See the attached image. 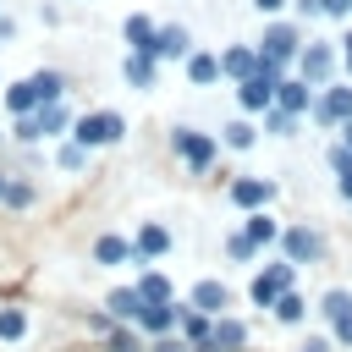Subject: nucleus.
<instances>
[{
    "mask_svg": "<svg viewBox=\"0 0 352 352\" xmlns=\"http://www.w3.org/2000/svg\"><path fill=\"white\" fill-rule=\"evenodd\" d=\"M209 341H214L220 352H242V346H248V324H242L236 314H220V319H214V336H209Z\"/></svg>",
    "mask_w": 352,
    "mask_h": 352,
    "instance_id": "obj_21",
    "label": "nucleus"
},
{
    "mask_svg": "<svg viewBox=\"0 0 352 352\" xmlns=\"http://www.w3.org/2000/svg\"><path fill=\"white\" fill-rule=\"evenodd\" d=\"M341 143H346V148H352V121H346V126H341Z\"/></svg>",
    "mask_w": 352,
    "mask_h": 352,
    "instance_id": "obj_47",
    "label": "nucleus"
},
{
    "mask_svg": "<svg viewBox=\"0 0 352 352\" xmlns=\"http://www.w3.org/2000/svg\"><path fill=\"white\" fill-rule=\"evenodd\" d=\"M352 308V292H341V286H330L324 297H319V319H341Z\"/></svg>",
    "mask_w": 352,
    "mask_h": 352,
    "instance_id": "obj_31",
    "label": "nucleus"
},
{
    "mask_svg": "<svg viewBox=\"0 0 352 352\" xmlns=\"http://www.w3.org/2000/svg\"><path fill=\"white\" fill-rule=\"evenodd\" d=\"M324 16H352V0H319Z\"/></svg>",
    "mask_w": 352,
    "mask_h": 352,
    "instance_id": "obj_40",
    "label": "nucleus"
},
{
    "mask_svg": "<svg viewBox=\"0 0 352 352\" xmlns=\"http://www.w3.org/2000/svg\"><path fill=\"white\" fill-rule=\"evenodd\" d=\"M292 286H297V264L275 258V264H264V270L248 280V297H253V308H275V297L292 292Z\"/></svg>",
    "mask_w": 352,
    "mask_h": 352,
    "instance_id": "obj_2",
    "label": "nucleus"
},
{
    "mask_svg": "<svg viewBox=\"0 0 352 352\" xmlns=\"http://www.w3.org/2000/svg\"><path fill=\"white\" fill-rule=\"evenodd\" d=\"M336 192H341V198H346V204H352V165H346V170H341V176H336Z\"/></svg>",
    "mask_w": 352,
    "mask_h": 352,
    "instance_id": "obj_41",
    "label": "nucleus"
},
{
    "mask_svg": "<svg viewBox=\"0 0 352 352\" xmlns=\"http://www.w3.org/2000/svg\"><path fill=\"white\" fill-rule=\"evenodd\" d=\"M121 33H126V50H143V55H154V33H160V28H154L143 11H132V16L121 22Z\"/></svg>",
    "mask_w": 352,
    "mask_h": 352,
    "instance_id": "obj_22",
    "label": "nucleus"
},
{
    "mask_svg": "<svg viewBox=\"0 0 352 352\" xmlns=\"http://www.w3.org/2000/svg\"><path fill=\"white\" fill-rule=\"evenodd\" d=\"M0 204H6V209H28V204H33V187H28V182H6V198H0Z\"/></svg>",
    "mask_w": 352,
    "mask_h": 352,
    "instance_id": "obj_34",
    "label": "nucleus"
},
{
    "mask_svg": "<svg viewBox=\"0 0 352 352\" xmlns=\"http://www.w3.org/2000/svg\"><path fill=\"white\" fill-rule=\"evenodd\" d=\"M187 82H198V88L220 82V55H209V50H192V55H187Z\"/></svg>",
    "mask_w": 352,
    "mask_h": 352,
    "instance_id": "obj_23",
    "label": "nucleus"
},
{
    "mask_svg": "<svg viewBox=\"0 0 352 352\" xmlns=\"http://www.w3.org/2000/svg\"><path fill=\"white\" fill-rule=\"evenodd\" d=\"M314 99H319V88H308L302 77H280L275 82V110H292V116H314Z\"/></svg>",
    "mask_w": 352,
    "mask_h": 352,
    "instance_id": "obj_12",
    "label": "nucleus"
},
{
    "mask_svg": "<svg viewBox=\"0 0 352 352\" xmlns=\"http://www.w3.org/2000/svg\"><path fill=\"white\" fill-rule=\"evenodd\" d=\"M176 319H182V302H143L138 330H143L148 341H160V336H176Z\"/></svg>",
    "mask_w": 352,
    "mask_h": 352,
    "instance_id": "obj_11",
    "label": "nucleus"
},
{
    "mask_svg": "<svg viewBox=\"0 0 352 352\" xmlns=\"http://www.w3.org/2000/svg\"><path fill=\"white\" fill-rule=\"evenodd\" d=\"M55 165H60V170H82V165H88V148H82V143H66V148L55 154Z\"/></svg>",
    "mask_w": 352,
    "mask_h": 352,
    "instance_id": "obj_33",
    "label": "nucleus"
},
{
    "mask_svg": "<svg viewBox=\"0 0 352 352\" xmlns=\"http://www.w3.org/2000/svg\"><path fill=\"white\" fill-rule=\"evenodd\" d=\"M33 116H38V138H55V132L72 121V110H66V104H38Z\"/></svg>",
    "mask_w": 352,
    "mask_h": 352,
    "instance_id": "obj_29",
    "label": "nucleus"
},
{
    "mask_svg": "<svg viewBox=\"0 0 352 352\" xmlns=\"http://www.w3.org/2000/svg\"><path fill=\"white\" fill-rule=\"evenodd\" d=\"M231 204L248 209V214H253V209H270V204H275V182H270V176H236V182H231Z\"/></svg>",
    "mask_w": 352,
    "mask_h": 352,
    "instance_id": "obj_9",
    "label": "nucleus"
},
{
    "mask_svg": "<svg viewBox=\"0 0 352 352\" xmlns=\"http://www.w3.org/2000/svg\"><path fill=\"white\" fill-rule=\"evenodd\" d=\"M88 330H94V336H110L116 319H110V314H88Z\"/></svg>",
    "mask_w": 352,
    "mask_h": 352,
    "instance_id": "obj_39",
    "label": "nucleus"
},
{
    "mask_svg": "<svg viewBox=\"0 0 352 352\" xmlns=\"http://www.w3.org/2000/svg\"><path fill=\"white\" fill-rule=\"evenodd\" d=\"M242 231H248V242H253V248H270V242H280V231H286V226H280L270 209H253Z\"/></svg>",
    "mask_w": 352,
    "mask_h": 352,
    "instance_id": "obj_18",
    "label": "nucleus"
},
{
    "mask_svg": "<svg viewBox=\"0 0 352 352\" xmlns=\"http://www.w3.org/2000/svg\"><path fill=\"white\" fill-rule=\"evenodd\" d=\"M280 6H286V0H253V11H264V16H275Z\"/></svg>",
    "mask_w": 352,
    "mask_h": 352,
    "instance_id": "obj_43",
    "label": "nucleus"
},
{
    "mask_svg": "<svg viewBox=\"0 0 352 352\" xmlns=\"http://www.w3.org/2000/svg\"><path fill=\"white\" fill-rule=\"evenodd\" d=\"M154 55H143V50H126V60H121V77H126V88H154Z\"/></svg>",
    "mask_w": 352,
    "mask_h": 352,
    "instance_id": "obj_17",
    "label": "nucleus"
},
{
    "mask_svg": "<svg viewBox=\"0 0 352 352\" xmlns=\"http://www.w3.org/2000/svg\"><path fill=\"white\" fill-rule=\"evenodd\" d=\"M253 72H258V50H253V44H231V50H220V77L248 82Z\"/></svg>",
    "mask_w": 352,
    "mask_h": 352,
    "instance_id": "obj_14",
    "label": "nucleus"
},
{
    "mask_svg": "<svg viewBox=\"0 0 352 352\" xmlns=\"http://www.w3.org/2000/svg\"><path fill=\"white\" fill-rule=\"evenodd\" d=\"M6 110H11V116H33V110H38V88H33V77H22V82L6 88Z\"/></svg>",
    "mask_w": 352,
    "mask_h": 352,
    "instance_id": "obj_24",
    "label": "nucleus"
},
{
    "mask_svg": "<svg viewBox=\"0 0 352 352\" xmlns=\"http://www.w3.org/2000/svg\"><path fill=\"white\" fill-rule=\"evenodd\" d=\"M104 314H110L116 324H138V314H143V297H138V286H116V292L104 297Z\"/></svg>",
    "mask_w": 352,
    "mask_h": 352,
    "instance_id": "obj_15",
    "label": "nucleus"
},
{
    "mask_svg": "<svg viewBox=\"0 0 352 352\" xmlns=\"http://www.w3.org/2000/svg\"><path fill=\"white\" fill-rule=\"evenodd\" d=\"M132 286H138V297H143V302H176V286H170V275H165V270H138V280H132Z\"/></svg>",
    "mask_w": 352,
    "mask_h": 352,
    "instance_id": "obj_16",
    "label": "nucleus"
},
{
    "mask_svg": "<svg viewBox=\"0 0 352 352\" xmlns=\"http://www.w3.org/2000/svg\"><path fill=\"white\" fill-rule=\"evenodd\" d=\"M192 352H220V346H214V341H198V346H192Z\"/></svg>",
    "mask_w": 352,
    "mask_h": 352,
    "instance_id": "obj_46",
    "label": "nucleus"
},
{
    "mask_svg": "<svg viewBox=\"0 0 352 352\" xmlns=\"http://www.w3.org/2000/svg\"><path fill=\"white\" fill-rule=\"evenodd\" d=\"M275 319H280V324H302V319H308V302H302V292H297V286L275 297Z\"/></svg>",
    "mask_w": 352,
    "mask_h": 352,
    "instance_id": "obj_26",
    "label": "nucleus"
},
{
    "mask_svg": "<svg viewBox=\"0 0 352 352\" xmlns=\"http://www.w3.org/2000/svg\"><path fill=\"white\" fill-rule=\"evenodd\" d=\"M28 336V308H0V341H22Z\"/></svg>",
    "mask_w": 352,
    "mask_h": 352,
    "instance_id": "obj_30",
    "label": "nucleus"
},
{
    "mask_svg": "<svg viewBox=\"0 0 352 352\" xmlns=\"http://www.w3.org/2000/svg\"><path fill=\"white\" fill-rule=\"evenodd\" d=\"M104 352H148V336H143L138 324H116V330L104 336Z\"/></svg>",
    "mask_w": 352,
    "mask_h": 352,
    "instance_id": "obj_25",
    "label": "nucleus"
},
{
    "mask_svg": "<svg viewBox=\"0 0 352 352\" xmlns=\"http://www.w3.org/2000/svg\"><path fill=\"white\" fill-rule=\"evenodd\" d=\"M297 352H330V341H324V336H314V341H308V346H297Z\"/></svg>",
    "mask_w": 352,
    "mask_h": 352,
    "instance_id": "obj_45",
    "label": "nucleus"
},
{
    "mask_svg": "<svg viewBox=\"0 0 352 352\" xmlns=\"http://www.w3.org/2000/svg\"><path fill=\"white\" fill-rule=\"evenodd\" d=\"M336 44H341V60H346V72H352V33H346V38H336Z\"/></svg>",
    "mask_w": 352,
    "mask_h": 352,
    "instance_id": "obj_44",
    "label": "nucleus"
},
{
    "mask_svg": "<svg viewBox=\"0 0 352 352\" xmlns=\"http://www.w3.org/2000/svg\"><path fill=\"white\" fill-rule=\"evenodd\" d=\"M176 336H182V341H187V346H198V341H209V336H214V319H209V314H198V308H187V302H182V319H176Z\"/></svg>",
    "mask_w": 352,
    "mask_h": 352,
    "instance_id": "obj_20",
    "label": "nucleus"
},
{
    "mask_svg": "<svg viewBox=\"0 0 352 352\" xmlns=\"http://www.w3.org/2000/svg\"><path fill=\"white\" fill-rule=\"evenodd\" d=\"M292 6H297V16H324V11H319V0H292Z\"/></svg>",
    "mask_w": 352,
    "mask_h": 352,
    "instance_id": "obj_42",
    "label": "nucleus"
},
{
    "mask_svg": "<svg viewBox=\"0 0 352 352\" xmlns=\"http://www.w3.org/2000/svg\"><path fill=\"white\" fill-rule=\"evenodd\" d=\"M314 121H324V126H346V121H352V88L324 82L319 99H314Z\"/></svg>",
    "mask_w": 352,
    "mask_h": 352,
    "instance_id": "obj_8",
    "label": "nucleus"
},
{
    "mask_svg": "<svg viewBox=\"0 0 352 352\" xmlns=\"http://www.w3.org/2000/svg\"><path fill=\"white\" fill-rule=\"evenodd\" d=\"M220 143H226V148H253V143H258V126H253V121H226V126H220Z\"/></svg>",
    "mask_w": 352,
    "mask_h": 352,
    "instance_id": "obj_27",
    "label": "nucleus"
},
{
    "mask_svg": "<svg viewBox=\"0 0 352 352\" xmlns=\"http://www.w3.org/2000/svg\"><path fill=\"white\" fill-rule=\"evenodd\" d=\"M187 308H198V314H209V319H220L226 308H231V286L226 280H214V275H204L192 292H187Z\"/></svg>",
    "mask_w": 352,
    "mask_h": 352,
    "instance_id": "obj_10",
    "label": "nucleus"
},
{
    "mask_svg": "<svg viewBox=\"0 0 352 352\" xmlns=\"http://www.w3.org/2000/svg\"><path fill=\"white\" fill-rule=\"evenodd\" d=\"M33 88H38V104H60L66 77H60V72H33Z\"/></svg>",
    "mask_w": 352,
    "mask_h": 352,
    "instance_id": "obj_28",
    "label": "nucleus"
},
{
    "mask_svg": "<svg viewBox=\"0 0 352 352\" xmlns=\"http://www.w3.org/2000/svg\"><path fill=\"white\" fill-rule=\"evenodd\" d=\"M121 132H126V121L116 110H88L72 121V143H82V148H110V143H121Z\"/></svg>",
    "mask_w": 352,
    "mask_h": 352,
    "instance_id": "obj_1",
    "label": "nucleus"
},
{
    "mask_svg": "<svg viewBox=\"0 0 352 352\" xmlns=\"http://www.w3.org/2000/svg\"><path fill=\"white\" fill-rule=\"evenodd\" d=\"M6 182H11V176H6V170H0V198H6Z\"/></svg>",
    "mask_w": 352,
    "mask_h": 352,
    "instance_id": "obj_48",
    "label": "nucleus"
},
{
    "mask_svg": "<svg viewBox=\"0 0 352 352\" xmlns=\"http://www.w3.org/2000/svg\"><path fill=\"white\" fill-rule=\"evenodd\" d=\"M187 55H192V33L182 22H165L154 33V60H187Z\"/></svg>",
    "mask_w": 352,
    "mask_h": 352,
    "instance_id": "obj_13",
    "label": "nucleus"
},
{
    "mask_svg": "<svg viewBox=\"0 0 352 352\" xmlns=\"http://www.w3.org/2000/svg\"><path fill=\"white\" fill-rule=\"evenodd\" d=\"M16 143H38V116H16Z\"/></svg>",
    "mask_w": 352,
    "mask_h": 352,
    "instance_id": "obj_37",
    "label": "nucleus"
},
{
    "mask_svg": "<svg viewBox=\"0 0 352 352\" xmlns=\"http://www.w3.org/2000/svg\"><path fill=\"white\" fill-rule=\"evenodd\" d=\"M253 50H258L264 60L286 66V60H297V55H302V33H297L292 22H270V28H264V38H258Z\"/></svg>",
    "mask_w": 352,
    "mask_h": 352,
    "instance_id": "obj_3",
    "label": "nucleus"
},
{
    "mask_svg": "<svg viewBox=\"0 0 352 352\" xmlns=\"http://www.w3.org/2000/svg\"><path fill=\"white\" fill-rule=\"evenodd\" d=\"M280 258L286 264H319L324 258V236L314 226H286L280 231Z\"/></svg>",
    "mask_w": 352,
    "mask_h": 352,
    "instance_id": "obj_5",
    "label": "nucleus"
},
{
    "mask_svg": "<svg viewBox=\"0 0 352 352\" xmlns=\"http://www.w3.org/2000/svg\"><path fill=\"white\" fill-rule=\"evenodd\" d=\"M94 264H104V270L132 264V242H126V236H116V231H104V236L94 242Z\"/></svg>",
    "mask_w": 352,
    "mask_h": 352,
    "instance_id": "obj_19",
    "label": "nucleus"
},
{
    "mask_svg": "<svg viewBox=\"0 0 352 352\" xmlns=\"http://www.w3.org/2000/svg\"><path fill=\"white\" fill-rule=\"evenodd\" d=\"M330 341H336V346H346V352H352V308H346V314H341V319H330Z\"/></svg>",
    "mask_w": 352,
    "mask_h": 352,
    "instance_id": "obj_36",
    "label": "nucleus"
},
{
    "mask_svg": "<svg viewBox=\"0 0 352 352\" xmlns=\"http://www.w3.org/2000/svg\"><path fill=\"white\" fill-rule=\"evenodd\" d=\"M148 352H192L182 336H160V341H148Z\"/></svg>",
    "mask_w": 352,
    "mask_h": 352,
    "instance_id": "obj_38",
    "label": "nucleus"
},
{
    "mask_svg": "<svg viewBox=\"0 0 352 352\" xmlns=\"http://www.w3.org/2000/svg\"><path fill=\"white\" fill-rule=\"evenodd\" d=\"M170 148H176L192 170H209L214 154H220V143H214L209 132H198V126H176V132H170Z\"/></svg>",
    "mask_w": 352,
    "mask_h": 352,
    "instance_id": "obj_4",
    "label": "nucleus"
},
{
    "mask_svg": "<svg viewBox=\"0 0 352 352\" xmlns=\"http://www.w3.org/2000/svg\"><path fill=\"white\" fill-rule=\"evenodd\" d=\"M264 132H275V138H292V132H297V116L270 104V110H264Z\"/></svg>",
    "mask_w": 352,
    "mask_h": 352,
    "instance_id": "obj_32",
    "label": "nucleus"
},
{
    "mask_svg": "<svg viewBox=\"0 0 352 352\" xmlns=\"http://www.w3.org/2000/svg\"><path fill=\"white\" fill-rule=\"evenodd\" d=\"M297 72H302V82H308V88H324V82H330V72H336V44L308 38V44H302V55H297Z\"/></svg>",
    "mask_w": 352,
    "mask_h": 352,
    "instance_id": "obj_7",
    "label": "nucleus"
},
{
    "mask_svg": "<svg viewBox=\"0 0 352 352\" xmlns=\"http://www.w3.org/2000/svg\"><path fill=\"white\" fill-rule=\"evenodd\" d=\"M226 253H231V258H236V264H248V258H253V253H258V248H253V242H248V231H231V236H226Z\"/></svg>",
    "mask_w": 352,
    "mask_h": 352,
    "instance_id": "obj_35",
    "label": "nucleus"
},
{
    "mask_svg": "<svg viewBox=\"0 0 352 352\" xmlns=\"http://www.w3.org/2000/svg\"><path fill=\"white\" fill-rule=\"evenodd\" d=\"M176 242H170V231L160 226V220H143L138 226V236H132V270H148L154 258H165Z\"/></svg>",
    "mask_w": 352,
    "mask_h": 352,
    "instance_id": "obj_6",
    "label": "nucleus"
}]
</instances>
